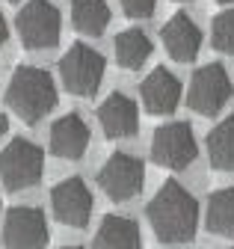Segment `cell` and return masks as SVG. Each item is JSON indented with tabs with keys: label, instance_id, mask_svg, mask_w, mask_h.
Wrapping results in <instances>:
<instances>
[{
	"label": "cell",
	"instance_id": "6da1fadb",
	"mask_svg": "<svg viewBox=\"0 0 234 249\" xmlns=\"http://www.w3.org/2000/svg\"><path fill=\"white\" fill-rule=\"evenodd\" d=\"M149 223L166 243H187L199 226V205L178 181H166L149 202Z\"/></svg>",
	"mask_w": 234,
	"mask_h": 249
},
{
	"label": "cell",
	"instance_id": "7a4b0ae2",
	"mask_svg": "<svg viewBox=\"0 0 234 249\" xmlns=\"http://www.w3.org/2000/svg\"><path fill=\"white\" fill-rule=\"evenodd\" d=\"M6 104L24 124H39L56 107L53 77L39 66H18L6 86Z\"/></svg>",
	"mask_w": 234,
	"mask_h": 249
},
{
	"label": "cell",
	"instance_id": "3957f363",
	"mask_svg": "<svg viewBox=\"0 0 234 249\" xmlns=\"http://www.w3.org/2000/svg\"><path fill=\"white\" fill-rule=\"evenodd\" d=\"M45 172V154L30 140H12L0 151V181L6 190H27L42 181Z\"/></svg>",
	"mask_w": 234,
	"mask_h": 249
},
{
	"label": "cell",
	"instance_id": "277c9868",
	"mask_svg": "<svg viewBox=\"0 0 234 249\" xmlns=\"http://www.w3.org/2000/svg\"><path fill=\"white\" fill-rule=\"evenodd\" d=\"M21 45L27 51H42V48H53L60 42V9H56L50 0H30L15 18Z\"/></svg>",
	"mask_w": 234,
	"mask_h": 249
},
{
	"label": "cell",
	"instance_id": "5b68a950",
	"mask_svg": "<svg viewBox=\"0 0 234 249\" xmlns=\"http://www.w3.org/2000/svg\"><path fill=\"white\" fill-rule=\"evenodd\" d=\"M60 77L71 95H92L104 80V56L89 45H71L60 59Z\"/></svg>",
	"mask_w": 234,
	"mask_h": 249
},
{
	"label": "cell",
	"instance_id": "8992f818",
	"mask_svg": "<svg viewBox=\"0 0 234 249\" xmlns=\"http://www.w3.org/2000/svg\"><path fill=\"white\" fill-rule=\"evenodd\" d=\"M196 137L187 122L160 124L151 140V160L166 169H187L196 160Z\"/></svg>",
	"mask_w": 234,
	"mask_h": 249
},
{
	"label": "cell",
	"instance_id": "52a82bcc",
	"mask_svg": "<svg viewBox=\"0 0 234 249\" xmlns=\"http://www.w3.org/2000/svg\"><path fill=\"white\" fill-rule=\"evenodd\" d=\"M142 181H145V166H142L139 158H134V154H128V151L110 154V160L98 172L101 190L113 202H128V199H134L142 190Z\"/></svg>",
	"mask_w": 234,
	"mask_h": 249
},
{
	"label": "cell",
	"instance_id": "ba28073f",
	"mask_svg": "<svg viewBox=\"0 0 234 249\" xmlns=\"http://www.w3.org/2000/svg\"><path fill=\"white\" fill-rule=\"evenodd\" d=\"M231 98V77L219 62L201 66L193 80H190V92H187V104L201 113V116H214L219 113Z\"/></svg>",
	"mask_w": 234,
	"mask_h": 249
},
{
	"label": "cell",
	"instance_id": "9c48e42d",
	"mask_svg": "<svg viewBox=\"0 0 234 249\" xmlns=\"http://www.w3.org/2000/svg\"><path fill=\"white\" fill-rule=\"evenodd\" d=\"M48 243V220L33 205L9 208L3 220V246L6 249H45Z\"/></svg>",
	"mask_w": 234,
	"mask_h": 249
},
{
	"label": "cell",
	"instance_id": "30bf717a",
	"mask_svg": "<svg viewBox=\"0 0 234 249\" xmlns=\"http://www.w3.org/2000/svg\"><path fill=\"white\" fill-rule=\"evenodd\" d=\"M53 216L68 229H86L92 220V193L80 178H66L50 190Z\"/></svg>",
	"mask_w": 234,
	"mask_h": 249
},
{
	"label": "cell",
	"instance_id": "8fae6325",
	"mask_svg": "<svg viewBox=\"0 0 234 249\" xmlns=\"http://www.w3.org/2000/svg\"><path fill=\"white\" fill-rule=\"evenodd\" d=\"M160 39H163L166 53L175 62H193L201 48V30L190 21V15L178 12L160 27Z\"/></svg>",
	"mask_w": 234,
	"mask_h": 249
},
{
	"label": "cell",
	"instance_id": "7c38bea8",
	"mask_svg": "<svg viewBox=\"0 0 234 249\" xmlns=\"http://www.w3.org/2000/svg\"><path fill=\"white\" fill-rule=\"evenodd\" d=\"M89 148V124L77 113H68L50 124V154L63 160H77Z\"/></svg>",
	"mask_w": 234,
	"mask_h": 249
},
{
	"label": "cell",
	"instance_id": "4fadbf2b",
	"mask_svg": "<svg viewBox=\"0 0 234 249\" xmlns=\"http://www.w3.org/2000/svg\"><path fill=\"white\" fill-rule=\"evenodd\" d=\"M139 92H142L145 110H149L151 116H166L181 101V80L172 71H166V69H154L149 77L142 80Z\"/></svg>",
	"mask_w": 234,
	"mask_h": 249
},
{
	"label": "cell",
	"instance_id": "5bb4252c",
	"mask_svg": "<svg viewBox=\"0 0 234 249\" xmlns=\"http://www.w3.org/2000/svg\"><path fill=\"white\" fill-rule=\"evenodd\" d=\"M98 122L110 140H122V137H134L139 128V110L136 104L122 95V92H113V95L98 107Z\"/></svg>",
	"mask_w": 234,
	"mask_h": 249
},
{
	"label": "cell",
	"instance_id": "9a60e30c",
	"mask_svg": "<svg viewBox=\"0 0 234 249\" xmlns=\"http://www.w3.org/2000/svg\"><path fill=\"white\" fill-rule=\"evenodd\" d=\"M95 249H142L139 226L131 216H119V213L104 216L95 231Z\"/></svg>",
	"mask_w": 234,
	"mask_h": 249
},
{
	"label": "cell",
	"instance_id": "2e32d148",
	"mask_svg": "<svg viewBox=\"0 0 234 249\" xmlns=\"http://www.w3.org/2000/svg\"><path fill=\"white\" fill-rule=\"evenodd\" d=\"M71 24L83 36H101L110 24L107 0H71Z\"/></svg>",
	"mask_w": 234,
	"mask_h": 249
},
{
	"label": "cell",
	"instance_id": "e0dca14e",
	"mask_svg": "<svg viewBox=\"0 0 234 249\" xmlns=\"http://www.w3.org/2000/svg\"><path fill=\"white\" fill-rule=\"evenodd\" d=\"M208 154L211 166L219 172H234V116L222 119L208 134Z\"/></svg>",
	"mask_w": 234,
	"mask_h": 249
},
{
	"label": "cell",
	"instance_id": "ac0fdd59",
	"mask_svg": "<svg viewBox=\"0 0 234 249\" xmlns=\"http://www.w3.org/2000/svg\"><path fill=\"white\" fill-rule=\"evenodd\" d=\"M151 56V42L142 30H125V33L116 36V59L119 66L134 71V69H142V62Z\"/></svg>",
	"mask_w": 234,
	"mask_h": 249
},
{
	"label": "cell",
	"instance_id": "d6986e66",
	"mask_svg": "<svg viewBox=\"0 0 234 249\" xmlns=\"http://www.w3.org/2000/svg\"><path fill=\"white\" fill-rule=\"evenodd\" d=\"M208 229L222 237H234V187L211 193L208 199Z\"/></svg>",
	"mask_w": 234,
	"mask_h": 249
},
{
	"label": "cell",
	"instance_id": "ffe728a7",
	"mask_svg": "<svg viewBox=\"0 0 234 249\" xmlns=\"http://www.w3.org/2000/svg\"><path fill=\"white\" fill-rule=\"evenodd\" d=\"M211 39H214V48L234 56V9H225L214 18V27H211Z\"/></svg>",
	"mask_w": 234,
	"mask_h": 249
},
{
	"label": "cell",
	"instance_id": "44dd1931",
	"mask_svg": "<svg viewBox=\"0 0 234 249\" xmlns=\"http://www.w3.org/2000/svg\"><path fill=\"white\" fill-rule=\"evenodd\" d=\"M122 9L128 18H151L157 9V0H122Z\"/></svg>",
	"mask_w": 234,
	"mask_h": 249
},
{
	"label": "cell",
	"instance_id": "7402d4cb",
	"mask_svg": "<svg viewBox=\"0 0 234 249\" xmlns=\"http://www.w3.org/2000/svg\"><path fill=\"white\" fill-rule=\"evenodd\" d=\"M6 36H9V27H6V18H3V12H0V48H3Z\"/></svg>",
	"mask_w": 234,
	"mask_h": 249
},
{
	"label": "cell",
	"instance_id": "603a6c76",
	"mask_svg": "<svg viewBox=\"0 0 234 249\" xmlns=\"http://www.w3.org/2000/svg\"><path fill=\"white\" fill-rule=\"evenodd\" d=\"M6 131H9V119L6 113H0V137H6Z\"/></svg>",
	"mask_w": 234,
	"mask_h": 249
},
{
	"label": "cell",
	"instance_id": "cb8c5ba5",
	"mask_svg": "<svg viewBox=\"0 0 234 249\" xmlns=\"http://www.w3.org/2000/svg\"><path fill=\"white\" fill-rule=\"evenodd\" d=\"M217 3H234V0H217Z\"/></svg>",
	"mask_w": 234,
	"mask_h": 249
},
{
	"label": "cell",
	"instance_id": "d4e9b609",
	"mask_svg": "<svg viewBox=\"0 0 234 249\" xmlns=\"http://www.w3.org/2000/svg\"><path fill=\"white\" fill-rule=\"evenodd\" d=\"M60 249H80V246H60Z\"/></svg>",
	"mask_w": 234,
	"mask_h": 249
},
{
	"label": "cell",
	"instance_id": "484cf974",
	"mask_svg": "<svg viewBox=\"0 0 234 249\" xmlns=\"http://www.w3.org/2000/svg\"><path fill=\"white\" fill-rule=\"evenodd\" d=\"M9 3H18V0H9Z\"/></svg>",
	"mask_w": 234,
	"mask_h": 249
}]
</instances>
